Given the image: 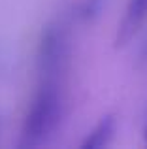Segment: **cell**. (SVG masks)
Masks as SVG:
<instances>
[{
    "mask_svg": "<svg viewBox=\"0 0 147 149\" xmlns=\"http://www.w3.org/2000/svg\"><path fill=\"white\" fill-rule=\"evenodd\" d=\"M64 74L40 76L21 125V147H40L55 136L68 111Z\"/></svg>",
    "mask_w": 147,
    "mask_h": 149,
    "instance_id": "obj_1",
    "label": "cell"
},
{
    "mask_svg": "<svg viewBox=\"0 0 147 149\" xmlns=\"http://www.w3.org/2000/svg\"><path fill=\"white\" fill-rule=\"evenodd\" d=\"M38 74H64L68 76L72 61V34L70 26L62 21H53L44 29L36 55Z\"/></svg>",
    "mask_w": 147,
    "mask_h": 149,
    "instance_id": "obj_2",
    "label": "cell"
},
{
    "mask_svg": "<svg viewBox=\"0 0 147 149\" xmlns=\"http://www.w3.org/2000/svg\"><path fill=\"white\" fill-rule=\"evenodd\" d=\"M147 21V0H128L123 17L115 32V47H125L145 25Z\"/></svg>",
    "mask_w": 147,
    "mask_h": 149,
    "instance_id": "obj_3",
    "label": "cell"
},
{
    "mask_svg": "<svg viewBox=\"0 0 147 149\" xmlns=\"http://www.w3.org/2000/svg\"><path fill=\"white\" fill-rule=\"evenodd\" d=\"M115 132H117V119L115 115L107 113L100 117V121L92 127V130L85 136V140L81 142V149H102L110 146Z\"/></svg>",
    "mask_w": 147,
    "mask_h": 149,
    "instance_id": "obj_4",
    "label": "cell"
},
{
    "mask_svg": "<svg viewBox=\"0 0 147 149\" xmlns=\"http://www.w3.org/2000/svg\"><path fill=\"white\" fill-rule=\"evenodd\" d=\"M144 140H145V146H147V123H145V128H144Z\"/></svg>",
    "mask_w": 147,
    "mask_h": 149,
    "instance_id": "obj_5",
    "label": "cell"
}]
</instances>
